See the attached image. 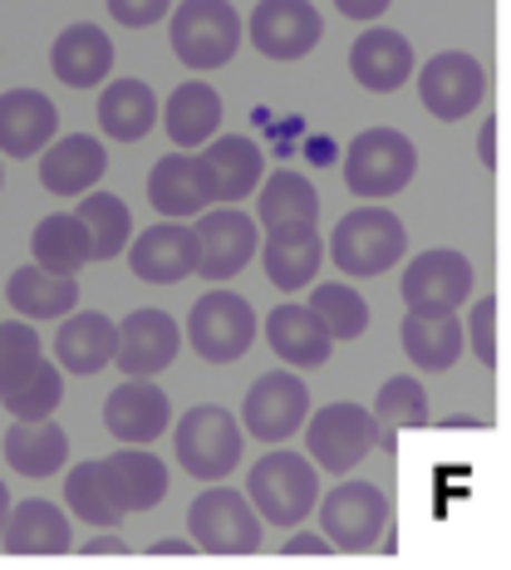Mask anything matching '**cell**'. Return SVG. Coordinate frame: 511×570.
Listing matches in <instances>:
<instances>
[{
	"mask_svg": "<svg viewBox=\"0 0 511 570\" xmlns=\"http://www.w3.org/2000/svg\"><path fill=\"white\" fill-rule=\"evenodd\" d=\"M403 252H409V232H403V222L394 212L384 207H354L350 217H340L335 236H330L325 256L335 261V271L354 281H370V276H384V271H394Z\"/></svg>",
	"mask_w": 511,
	"mask_h": 570,
	"instance_id": "cell-1",
	"label": "cell"
},
{
	"mask_svg": "<svg viewBox=\"0 0 511 570\" xmlns=\"http://www.w3.org/2000/svg\"><path fill=\"white\" fill-rule=\"evenodd\" d=\"M246 502L271 527H301L320 502V468L311 458L276 448L246 472Z\"/></svg>",
	"mask_w": 511,
	"mask_h": 570,
	"instance_id": "cell-2",
	"label": "cell"
},
{
	"mask_svg": "<svg viewBox=\"0 0 511 570\" xmlns=\"http://www.w3.org/2000/svg\"><path fill=\"white\" fill-rule=\"evenodd\" d=\"M242 448H246V428L222 403H197L173 428L177 468L202 482H222L232 468H242Z\"/></svg>",
	"mask_w": 511,
	"mask_h": 570,
	"instance_id": "cell-3",
	"label": "cell"
},
{
	"mask_svg": "<svg viewBox=\"0 0 511 570\" xmlns=\"http://www.w3.org/2000/svg\"><path fill=\"white\" fill-rule=\"evenodd\" d=\"M419 173V148L399 128H364L360 138L344 148V183L354 197L384 202L399 197Z\"/></svg>",
	"mask_w": 511,
	"mask_h": 570,
	"instance_id": "cell-4",
	"label": "cell"
},
{
	"mask_svg": "<svg viewBox=\"0 0 511 570\" xmlns=\"http://www.w3.org/2000/svg\"><path fill=\"white\" fill-rule=\"evenodd\" d=\"M173 16V55L183 59L193 75H212L236 55L242 45V16L232 0H177Z\"/></svg>",
	"mask_w": 511,
	"mask_h": 570,
	"instance_id": "cell-5",
	"label": "cell"
},
{
	"mask_svg": "<svg viewBox=\"0 0 511 570\" xmlns=\"http://www.w3.org/2000/svg\"><path fill=\"white\" fill-rule=\"evenodd\" d=\"M301 428H305V453H311V462L325 472L360 468V462L374 453V438H379L374 413L364 409V403H350V399L311 409Z\"/></svg>",
	"mask_w": 511,
	"mask_h": 570,
	"instance_id": "cell-6",
	"label": "cell"
},
{
	"mask_svg": "<svg viewBox=\"0 0 511 570\" xmlns=\"http://www.w3.org/2000/svg\"><path fill=\"white\" fill-rule=\"evenodd\" d=\"M320 512V537L335 551H374L389 531V497L374 482H340L315 502Z\"/></svg>",
	"mask_w": 511,
	"mask_h": 570,
	"instance_id": "cell-7",
	"label": "cell"
},
{
	"mask_svg": "<svg viewBox=\"0 0 511 570\" xmlns=\"http://www.w3.org/2000/svg\"><path fill=\"white\" fill-rule=\"evenodd\" d=\"M187 344L207 364H236L256 344V311L236 291L212 285L187 315Z\"/></svg>",
	"mask_w": 511,
	"mask_h": 570,
	"instance_id": "cell-8",
	"label": "cell"
},
{
	"mask_svg": "<svg viewBox=\"0 0 511 570\" xmlns=\"http://www.w3.org/2000/svg\"><path fill=\"white\" fill-rule=\"evenodd\" d=\"M261 527L266 521L256 517V507L236 487H207L187 512V531H193L197 551L212 556H252L261 546Z\"/></svg>",
	"mask_w": 511,
	"mask_h": 570,
	"instance_id": "cell-9",
	"label": "cell"
},
{
	"mask_svg": "<svg viewBox=\"0 0 511 570\" xmlns=\"http://www.w3.org/2000/svg\"><path fill=\"white\" fill-rule=\"evenodd\" d=\"M472 295V261L453 246L419 252L403 271V305L413 315H453Z\"/></svg>",
	"mask_w": 511,
	"mask_h": 570,
	"instance_id": "cell-10",
	"label": "cell"
},
{
	"mask_svg": "<svg viewBox=\"0 0 511 570\" xmlns=\"http://www.w3.org/2000/svg\"><path fill=\"white\" fill-rule=\"evenodd\" d=\"M311 413V389H305L301 370H271L246 389L242 403V428L261 443H285Z\"/></svg>",
	"mask_w": 511,
	"mask_h": 570,
	"instance_id": "cell-11",
	"label": "cell"
},
{
	"mask_svg": "<svg viewBox=\"0 0 511 570\" xmlns=\"http://www.w3.org/2000/svg\"><path fill=\"white\" fill-rule=\"evenodd\" d=\"M419 99L433 118L458 124L487 99V69L468 50H443L419 69Z\"/></svg>",
	"mask_w": 511,
	"mask_h": 570,
	"instance_id": "cell-12",
	"label": "cell"
},
{
	"mask_svg": "<svg viewBox=\"0 0 511 570\" xmlns=\"http://www.w3.org/2000/svg\"><path fill=\"white\" fill-rule=\"evenodd\" d=\"M325 35V20L311 0H256L246 40L266 59H305Z\"/></svg>",
	"mask_w": 511,
	"mask_h": 570,
	"instance_id": "cell-13",
	"label": "cell"
},
{
	"mask_svg": "<svg viewBox=\"0 0 511 570\" xmlns=\"http://www.w3.org/2000/svg\"><path fill=\"white\" fill-rule=\"evenodd\" d=\"M193 236H197V276H207L212 285L242 276L256 256V222L236 207L202 212Z\"/></svg>",
	"mask_w": 511,
	"mask_h": 570,
	"instance_id": "cell-14",
	"label": "cell"
},
{
	"mask_svg": "<svg viewBox=\"0 0 511 570\" xmlns=\"http://www.w3.org/2000/svg\"><path fill=\"white\" fill-rule=\"evenodd\" d=\"M128 271L148 285H177L187 276H197V236L183 222L163 217L158 227L128 236Z\"/></svg>",
	"mask_w": 511,
	"mask_h": 570,
	"instance_id": "cell-15",
	"label": "cell"
},
{
	"mask_svg": "<svg viewBox=\"0 0 511 570\" xmlns=\"http://www.w3.org/2000/svg\"><path fill=\"white\" fill-rule=\"evenodd\" d=\"M183 350L177 320L168 311H134L118 320V344H114V364L128 379H153L163 374Z\"/></svg>",
	"mask_w": 511,
	"mask_h": 570,
	"instance_id": "cell-16",
	"label": "cell"
},
{
	"mask_svg": "<svg viewBox=\"0 0 511 570\" xmlns=\"http://www.w3.org/2000/svg\"><path fill=\"white\" fill-rule=\"evenodd\" d=\"M148 202L158 207V217H173V222L202 217L217 202V183H212V168L202 163V153H173V158H163L148 173Z\"/></svg>",
	"mask_w": 511,
	"mask_h": 570,
	"instance_id": "cell-17",
	"label": "cell"
},
{
	"mask_svg": "<svg viewBox=\"0 0 511 570\" xmlns=\"http://www.w3.org/2000/svg\"><path fill=\"white\" fill-rule=\"evenodd\" d=\"M320 261H325V242H320L315 222H285V227H266V242H261V266H266V281L276 291L295 295L305 285H315Z\"/></svg>",
	"mask_w": 511,
	"mask_h": 570,
	"instance_id": "cell-18",
	"label": "cell"
},
{
	"mask_svg": "<svg viewBox=\"0 0 511 570\" xmlns=\"http://www.w3.org/2000/svg\"><path fill=\"white\" fill-rule=\"evenodd\" d=\"M104 428L118 443L148 448L153 438H163L173 428V403L153 379H124L109 394V403H104Z\"/></svg>",
	"mask_w": 511,
	"mask_h": 570,
	"instance_id": "cell-19",
	"label": "cell"
},
{
	"mask_svg": "<svg viewBox=\"0 0 511 570\" xmlns=\"http://www.w3.org/2000/svg\"><path fill=\"white\" fill-rule=\"evenodd\" d=\"M104 168H109V153L89 134L50 138L40 148V183H45V193H55V197H85L89 187H99Z\"/></svg>",
	"mask_w": 511,
	"mask_h": 570,
	"instance_id": "cell-20",
	"label": "cell"
},
{
	"mask_svg": "<svg viewBox=\"0 0 511 570\" xmlns=\"http://www.w3.org/2000/svg\"><path fill=\"white\" fill-rule=\"evenodd\" d=\"M266 344L281 354L285 370H320L330 360V350H335V340L320 325V315L311 305H295V301H285L266 315Z\"/></svg>",
	"mask_w": 511,
	"mask_h": 570,
	"instance_id": "cell-21",
	"label": "cell"
},
{
	"mask_svg": "<svg viewBox=\"0 0 511 570\" xmlns=\"http://www.w3.org/2000/svg\"><path fill=\"white\" fill-rule=\"evenodd\" d=\"M350 75L370 94H394L413 79V45L409 35L370 26L350 50Z\"/></svg>",
	"mask_w": 511,
	"mask_h": 570,
	"instance_id": "cell-22",
	"label": "cell"
},
{
	"mask_svg": "<svg viewBox=\"0 0 511 570\" xmlns=\"http://www.w3.org/2000/svg\"><path fill=\"white\" fill-rule=\"evenodd\" d=\"M99 468H104V482H109L114 502L124 507V517L153 512V507L168 497V468L138 443H124L114 458H104Z\"/></svg>",
	"mask_w": 511,
	"mask_h": 570,
	"instance_id": "cell-23",
	"label": "cell"
},
{
	"mask_svg": "<svg viewBox=\"0 0 511 570\" xmlns=\"http://www.w3.org/2000/svg\"><path fill=\"white\" fill-rule=\"evenodd\" d=\"M59 114L50 94L40 89H10L0 94V153L6 158H40V148L55 138Z\"/></svg>",
	"mask_w": 511,
	"mask_h": 570,
	"instance_id": "cell-24",
	"label": "cell"
},
{
	"mask_svg": "<svg viewBox=\"0 0 511 570\" xmlns=\"http://www.w3.org/2000/svg\"><path fill=\"white\" fill-rule=\"evenodd\" d=\"M0 541L10 556H65L69 546V517L59 512V502L30 497V502H10L6 521H0Z\"/></svg>",
	"mask_w": 511,
	"mask_h": 570,
	"instance_id": "cell-25",
	"label": "cell"
},
{
	"mask_svg": "<svg viewBox=\"0 0 511 570\" xmlns=\"http://www.w3.org/2000/svg\"><path fill=\"white\" fill-rule=\"evenodd\" d=\"M50 69L59 85L69 89H99L114 75V40L99 26H69L50 45Z\"/></svg>",
	"mask_w": 511,
	"mask_h": 570,
	"instance_id": "cell-26",
	"label": "cell"
},
{
	"mask_svg": "<svg viewBox=\"0 0 511 570\" xmlns=\"http://www.w3.org/2000/svg\"><path fill=\"white\" fill-rule=\"evenodd\" d=\"M114 344H118V325L99 311H69L65 325L55 335V354L59 370L69 374H99L114 364Z\"/></svg>",
	"mask_w": 511,
	"mask_h": 570,
	"instance_id": "cell-27",
	"label": "cell"
},
{
	"mask_svg": "<svg viewBox=\"0 0 511 570\" xmlns=\"http://www.w3.org/2000/svg\"><path fill=\"white\" fill-rule=\"evenodd\" d=\"M158 114H163L168 138L183 153H197L202 142L217 138V128H222V99H217V89H212L207 79H187V85H177Z\"/></svg>",
	"mask_w": 511,
	"mask_h": 570,
	"instance_id": "cell-28",
	"label": "cell"
},
{
	"mask_svg": "<svg viewBox=\"0 0 511 570\" xmlns=\"http://www.w3.org/2000/svg\"><path fill=\"white\" fill-rule=\"evenodd\" d=\"M202 163L212 168V183H217L222 202H242L256 193V183L266 177V153L261 142L242 138V134H217L202 142Z\"/></svg>",
	"mask_w": 511,
	"mask_h": 570,
	"instance_id": "cell-29",
	"label": "cell"
},
{
	"mask_svg": "<svg viewBox=\"0 0 511 570\" xmlns=\"http://www.w3.org/2000/svg\"><path fill=\"white\" fill-rule=\"evenodd\" d=\"M6 301L10 311H20V320H65L69 311H79V281L55 276L45 266H20L6 281Z\"/></svg>",
	"mask_w": 511,
	"mask_h": 570,
	"instance_id": "cell-30",
	"label": "cell"
},
{
	"mask_svg": "<svg viewBox=\"0 0 511 570\" xmlns=\"http://www.w3.org/2000/svg\"><path fill=\"white\" fill-rule=\"evenodd\" d=\"M158 124V94L143 79H109L99 94V128L114 142H138Z\"/></svg>",
	"mask_w": 511,
	"mask_h": 570,
	"instance_id": "cell-31",
	"label": "cell"
},
{
	"mask_svg": "<svg viewBox=\"0 0 511 570\" xmlns=\"http://www.w3.org/2000/svg\"><path fill=\"white\" fill-rule=\"evenodd\" d=\"M399 340H403V354L419 364L423 374H443L458 364V354L468 350L462 344V320L458 311L453 315H403L399 325Z\"/></svg>",
	"mask_w": 511,
	"mask_h": 570,
	"instance_id": "cell-32",
	"label": "cell"
},
{
	"mask_svg": "<svg viewBox=\"0 0 511 570\" xmlns=\"http://www.w3.org/2000/svg\"><path fill=\"white\" fill-rule=\"evenodd\" d=\"M6 462L20 472V478H55L69 462V433L55 419H35L20 423L6 433Z\"/></svg>",
	"mask_w": 511,
	"mask_h": 570,
	"instance_id": "cell-33",
	"label": "cell"
},
{
	"mask_svg": "<svg viewBox=\"0 0 511 570\" xmlns=\"http://www.w3.org/2000/svg\"><path fill=\"white\" fill-rule=\"evenodd\" d=\"M30 252H35V266L55 271V276H75V271H85L94 261L89 256V232L75 212H55V217H45L30 236Z\"/></svg>",
	"mask_w": 511,
	"mask_h": 570,
	"instance_id": "cell-34",
	"label": "cell"
},
{
	"mask_svg": "<svg viewBox=\"0 0 511 570\" xmlns=\"http://www.w3.org/2000/svg\"><path fill=\"white\" fill-rule=\"evenodd\" d=\"M75 217L85 222V232H89V256H94V261H114V256H124L128 236H134V212H128V202H124V197H114V193H94V187H89Z\"/></svg>",
	"mask_w": 511,
	"mask_h": 570,
	"instance_id": "cell-35",
	"label": "cell"
},
{
	"mask_svg": "<svg viewBox=\"0 0 511 570\" xmlns=\"http://www.w3.org/2000/svg\"><path fill=\"white\" fill-rule=\"evenodd\" d=\"M320 217V197L311 187V177L281 168L261 183V197H256V222L261 232L266 227H285V222H315Z\"/></svg>",
	"mask_w": 511,
	"mask_h": 570,
	"instance_id": "cell-36",
	"label": "cell"
},
{
	"mask_svg": "<svg viewBox=\"0 0 511 570\" xmlns=\"http://www.w3.org/2000/svg\"><path fill=\"white\" fill-rule=\"evenodd\" d=\"M59 399H65V379H59V364H50L45 354L30 364L26 379H16L10 389H0L6 413H10V419H20V423L50 419V413L59 409Z\"/></svg>",
	"mask_w": 511,
	"mask_h": 570,
	"instance_id": "cell-37",
	"label": "cell"
},
{
	"mask_svg": "<svg viewBox=\"0 0 511 570\" xmlns=\"http://www.w3.org/2000/svg\"><path fill=\"white\" fill-rule=\"evenodd\" d=\"M65 507L79 521H89L94 531H99V527H118V521H124V507L114 502V492H109V482H104L99 462H79V468L65 472Z\"/></svg>",
	"mask_w": 511,
	"mask_h": 570,
	"instance_id": "cell-38",
	"label": "cell"
},
{
	"mask_svg": "<svg viewBox=\"0 0 511 570\" xmlns=\"http://www.w3.org/2000/svg\"><path fill=\"white\" fill-rule=\"evenodd\" d=\"M374 423L384 428L389 438L394 433H419V428H428V389L419 384V379H409V374H399V379H389L384 389H379V399H374Z\"/></svg>",
	"mask_w": 511,
	"mask_h": 570,
	"instance_id": "cell-39",
	"label": "cell"
},
{
	"mask_svg": "<svg viewBox=\"0 0 511 570\" xmlns=\"http://www.w3.org/2000/svg\"><path fill=\"white\" fill-rule=\"evenodd\" d=\"M311 311L330 330V340H360L370 330V301L354 285H315Z\"/></svg>",
	"mask_w": 511,
	"mask_h": 570,
	"instance_id": "cell-40",
	"label": "cell"
},
{
	"mask_svg": "<svg viewBox=\"0 0 511 570\" xmlns=\"http://www.w3.org/2000/svg\"><path fill=\"white\" fill-rule=\"evenodd\" d=\"M35 360H40V335L30 330V320H0V389L26 379Z\"/></svg>",
	"mask_w": 511,
	"mask_h": 570,
	"instance_id": "cell-41",
	"label": "cell"
},
{
	"mask_svg": "<svg viewBox=\"0 0 511 570\" xmlns=\"http://www.w3.org/2000/svg\"><path fill=\"white\" fill-rule=\"evenodd\" d=\"M462 344L478 354L482 370H492V364H497V301H492V295H482V301L468 311V330H462Z\"/></svg>",
	"mask_w": 511,
	"mask_h": 570,
	"instance_id": "cell-42",
	"label": "cell"
},
{
	"mask_svg": "<svg viewBox=\"0 0 511 570\" xmlns=\"http://www.w3.org/2000/svg\"><path fill=\"white\" fill-rule=\"evenodd\" d=\"M168 10H173V0H109V16L118 20V26H128V30L158 26Z\"/></svg>",
	"mask_w": 511,
	"mask_h": 570,
	"instance_id": "cell-43",
	"label": "cell"
},
{
	"mask_svg": "<svg viewBox=\"0 0 511 570\" xmlns=\"http://www.w3.org/2000/svg\"><path fill=\"white\" fill-rule=\"evenodd\" d=\"M335 546H330L320 531H295L291 541H285V556H330Z\"/></svg>",
	"mask_w": 511,
	"mask_h": 570,
	"instance_id": "cell-44",
	"label": "cell"
},
{
	"mask_svg": "<svg viewBox=\"0 0 511 570\" xmlns=\"http://www.w3.org/2000/svg\"><path fill=\"white\" fill-rule=\"evenodd\" d=\"M389 6H394V0H335V10L350 20H379Z\"/></svg>",
	"mask_w": 511,
	"mask_h": 570,
	"instance_id": "cell-45",
	"label": "cell"
},
{
	"mask_svg": "<svg viewBox=\"0 0 511 570\" xmlns=\"http://www.w3.org/2000/svg\"><path fill=\"white\" fill-rule=\"evenodd\" d=\"M478 158H482V168H497V124L492 118H487L478 134Z\"/></svg>",
	"mask_w": 511,
	"mask_h": 570,
	"instance_id": "cell-46",
	"label": "cell"
},
{
	"mask_svg": "<svg viewBox=\"0 0 511 570\" xmlns=\"http://www.w3.org/2000/svg\"><path fill=\"white\" fill-rule=\"evenodd\" d=\"M89 556H124L128 551V541H118V537H99V531H94V541L85 546Z\"/></svg>",
	"mask_w": 511,
	"mask_h": 570,
	"instance_id": "cell-47",
	"label": "cell"
},
{
	"mask_svg": "<svg viewBox=\"0 0 511 570\" xmlns=\"http://www.w3.org/2000/svg\"><path fill=\"white\" fill-rule=\"evenodd\" d=\"M153 556H193L197 546H187V541H177V537H168V541H158V546H148Z\"/></svg>",
	"mask_w": 511,
	"mask_h": 570,
	"instance_id": "cell-48",
	"label": "cell"
},
{
	"mask_svg": "<svg viewBox=\"0 0 511 570\" xmlns=\"http://www.w3.org/2000/svg\"><path fill=\"white\" fill-rule=\"evenodd\" d=\"M438 428H448V433H453V428H468V433H472V428H487V423L482 419H468V413H448Z\"/></svg>",
	"mask_w": 511,
	"mask_h": 570,
	"instance_id": "cell-49",
	"label": "cell"
},
{
	"mask_svg": "<svg viewBox=\"0 0 511 570\" xmlns=\"http://www.w3.org/2000/svg\"><path fill=\"white\" fill-rule=\"evenodd\" d=\"M6 512H10V487L0 482V521H6Z\"/></svg>",
	"mask_w": 511,
	"mask_h": 570,
	"instance_id": "cell-50",
	"label": "cell"
},
{
	"mask_svg": "<svg viewBox=\"0 0 511 570\" xmlns=\"http://www.w3.org/2000/svg\"><path fill=\"white\" fill-rule=\"evenodd\" d=\"M0 183H6V173H0Z\"/></svg>",
	"mask_w": 511,
	"mask_h": 570,
	"instance_id": "cell-51",
	"label": "cell"
}]
</instances>
